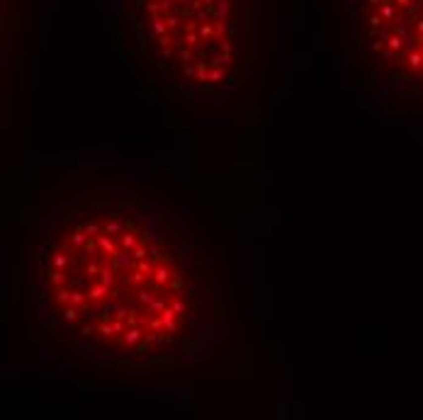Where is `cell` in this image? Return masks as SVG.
Here are the masks:
<instances>
[{"label": "cell", "mask_w": 423, "mask_h": 420, "mask_svg": "<svg viewBox=\"0 0 423 420\" xmlns=\"http://www.w3.org/2000/svg\"><path fill=\"white\" fill-rule=\"evenodd\" d=\"M25 296L34 333L95 369L190 367L224 340L219 270L197 216L137 182L61 195L37 216Z\"/></svg>", "instance_id": "1"}, {"label": "cell", "mask_w": 423, "mask_h": 420, "mask_svg": "<svg viewBox=\"0 0 423 420\" xmlns=\"http://www.w3.org/2000/svg\"><path fill=\"white\" fill-rule=\"evenodd\" d=\"M112 17L141 76L197 117L263 81L273 0H112Z\"/></svg>", "instance_id": "2"}, {"label": "cell", "mask_w": 423, "mask_h": 420, "mask_svg": "<svg viewBox=\"0 0 423 420\" xmlns=\"http://www.w3.org/2000/svg\"><path fill=\"white\" fill-rule=\"evenodd\" d=\"M345 63L389 117H423V0H338Z\"/></svg>", "instance_id": "3"}]
</instances>
